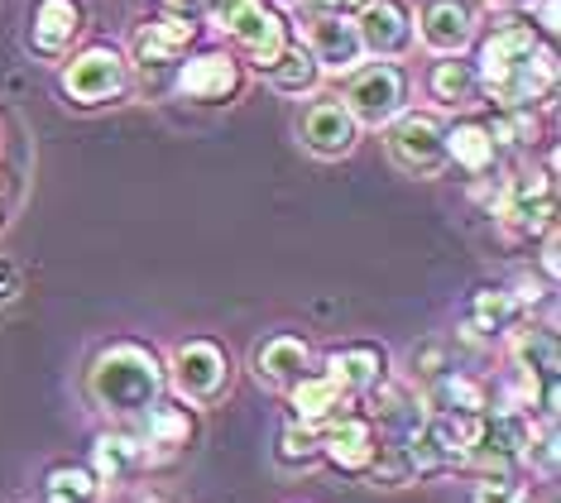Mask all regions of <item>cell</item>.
<instances>
[{"instance_id": "28", "label": "cell", "mask_w": 561, "mask_h": 503, "mask_svg": "<svg viewBox=\"0 0 561 503\" xmlns=\"http://www.w3.org/2000/svg\"><path fill=\"white\" fill-rule=\"evenodd\" d=\"M490 139H494V149H500V159L508 149H533L542 139V115L538 111H504V106H494L490 121Z\"/></svg>"}, {"instance_id": "10", "label": "cell", "mask_w": 561, "mask_h": 503, "mask_svg": "<svg viewBox=\"0 0 561 503\" xmlns=\"http://www.w3.org/2000/svg\"><path fill=\"white\" fill-rule=\"evenodd\" d=\"M202 24L197 15H178V10H159V15H149L145 24L135 30L130 38V68L139 72H163V68H178L193 48L202 44Z\"/></svg>"}, {"instance_id": "24", "label": "cell", "mask_w": 561, "mask_h": 503, "mask_svg": "<svg viewBox=\"0 0 561 503\" xmlns=\"http://www.w3.org/2000/svg\"><path fill=\"white\" fill-rule=\"evenodd\" d=\"M508 365L528 379H538L542 389L557 384V369H561V355H557V335L552 327H533V321H518L508 331Z\"/></svg>"}, {"instance_id": "31", "label": "cell", "mask_w": 561, "mask_h": 503, "mask_svg": "<svg viewBox=\"0 0 561 503\" xmlns=\"http://www.w3.org/2000/svg\"><path fill=\"white\" fill-rule=\"evenodd\" d=\"M470 503H533L528 489H518L514 480H480Z\"/></svg>"}, {"instance_id": "12", "label": "cell", "mask_w": 561, "mask_h": 503, "mask_svg": "<svg viewBox=\"0 0 561 503\" xmlns=\"http://www.w3.org/2000/svg\"><path fill=\"white\" fill-rule=\"evenodd\" d=\"M87 34V5L82 0H34L24 44L39 62H62Z\"/></svg>"}, {"instance_id": "9", "label": "cell", "mask_w": 561, "mask_h": 503, "mask_svg": "<svg viewBox=\"0 0 561 503\" xmlns=\"http://www.w3.org/2000/svg\"><path fill=\"white\" fill-rule=\"evenodd\" d=\"M173 87L197 106H231L245 92V62L231 48H193L173 68Z\"/></svg>"}, {"instance_id": "32", "label": "cell", "mask_w": 561, "mask_h": 503, "mask_svg": "<svg viewBox=\"0 0 561 503\" xmlns=\"http://www.w3.org/2000/svg\"><path fill=\"white\" fill-rule=\"evenodd\" d=\"M20 293H24V268L10 254H0V307H10Z\"/></svg>"}, {"instance_id": "18", "label": "cell", "mask_w": 561, "mask_h": 503, "mask_svg": "<svg viewBox=\"0 0 561 503\" xmlns=\"http://www.w3.org/2000/svg\"><path fill=\"white\" fill-rule=\"evenodd\" d=\"M375 450H379V432L360 408L346 412V418H336L331 427H322V460L341 475H369Z\"/></svg>"}, {"instance_id": "21", "label": "cell", "mask_w": 561, "mask_h": 503, "mask_svg": "<svg viewBox=\"0 0 561 503\" xmlns=\"http://www.w3.org/2000/svg\"><path fill=\"white\" fill-rule=\"evenodd\" d=\"M288 418H298V422H308V427H331L336 418H346V412H355V398L341 389L336 379H327L322 369H312V374H302L298 384L288 389Z\"/></svg>"}, {"instance_id": "16", "label": "cell", "mask_w": 561, "mask_h": 503, "mask_svg": "<svg viewBox=\"0 0 561 503\" xmlns=\"http://www.w3.org/2000/svg\"><path fill=\"white\" fill-rule=\"evenodd\" d=\"M302 48L312 54V62L322 68V77H346L365 62V48H360V34H355V20L346 15H308L302 24Z\"/></svg>"}, {"instance_id": "38", "label": "cell", "mask_w": 561, "mask_h": 503, "mask_svg": "<svg viewBox=\"0 0 561 503\" xmlns=\"http://www.w3.org/2000/svg\"><path fill=\"white\" fill-rule=\"evenodd\" d=\"M274 10H293V5H302V0H270Z\"/></svg>"}, {"instance_id": "33", "label": "cell", "mask_w": 561, "mask_h": 503, "mask_svg": "<svg viewBox=\"0 0 561 503\" xmlns=\"http://www.w3.org/2000/svg\"><path fill=\"white\" fill-rule=\"evenodd\" d=\"M365 5H369V0H302V10H308V15H346V20H355Z\"/></svg>"}, {"instance_id": "6", "label": "cell", "mask_w": 561, "mask_h": 503, "mask_svg": "<svg viewBox=\"0 0 561 503\" xmlns=\"http://www.w3.org/2000/svg\"><path fill=\"white\" fill-rule=\"evenodd\" d=\"M163 374H169V389L193 408H216L226 393H231V351L221 341H207V335H187V341L173 345V355L163 359Z\"/></svg>"}, {"instance_id": "27", "label": "cell", "mask_w": 561, "mask_h": 503, "mask_svg": "<svg viewBox=\"0 0 561 503\" xmlns=\"http://www.w3.org/2000/svg\"><path fill=\"white\" fill-rule=\"evenodd\" d=\"M274 460H278V470H312L317 460H322V432L308 427V422H298V418H288L284 427H278V446H274Z\"/></svg>"}, {"instance_id": "22", "label": "cell", "mask_w": 561, "mask_h": 503, "mask_svg": "<svg viewBox=\"0 0 561 503\" xmlns=\"http://www.w3.org/2000/svg\"><path fill=\"white\" fill-rule=\"evenodd\" d=\"M446 163H456L470 178L500 173V149H494L490 125H484L480 115H456V121H446Z\"/></svg>"}, {"instance_id": "3", "label": "cell", "mask_w": 561, "mask_h": 503, "mask_svg": "<svg viewBox=\"0 0 561 503\" xmlns=\"http://www.w3.org/2000/svg\"><path fill=\"white\" fill-rule=\"evenodd\" d=\"M130 87H135V68L125 58V48L116 44H82L58 62V92L78 111L116 106V101L130 96Z\"/></svg>"}, {"instance_id": "30", "label": "cell", "mask_w": 561, "mask_h": 503, "mask_svg": "<svg viewBox=\"0 0 561 503\" xmlns=\"http://www.w3.org/2000/svg\"><path fill=\"white\" fill-rule=\"evenodd\" d=\"M446 369H456L451 365V351H446V341H423V345H413V384L423 389V384L432 379H442Z\"/></svg>"}, {"instance_id": "2", "label": "cell", "mask_w": 561, "mask_h": 503, "mask_svg": "<svg viewBox=\"0 0 561 503\" xmlns=\"http://www.w3.org/2000/svg\"><path fill=\"white\" fill-rule=\"evenodd\" d=\"M211 30H221L231 38V54L240 62H250L254 72H270L278 54L293 44V30L284 20V10H274L270 0H207L202 5Z\"/></svg>"}, {"instance_id": "13", "label": "cell", "mask_w": 561, "mask_h": 503, "mask_svg": "<svg viewBox=\"0 0 561 503\" xmlns=\"http://www.w3.org/2000/svg\"><path fill=\"white\" fill-rule=\"evenodd\" d=\"M417 44L427 48L432 58H461L480 34V20L466 0H427L423 10L413 15Z\"/></svg>"}, {"instance_id": "34", "label": "cell", "mask_w": 561, "mask_h": 503, "mask_svg": "<svg viewBox=\"0 0 561 503\" xmlns=\"http://www.w3.org/2000/svg\"><path fill=\"white\" fill-rule=\"evenodd\" d=\"M542 274L547 283H557V226L542 236Z\"/></svg>"}, {"instance_id": "5", "label": "cell", "mask_w": 561, "mask_h": 503, "mask_svg": "<svg viewBox=\"0 0 561 503\" xmlns=\"http://www.w3.org/2000/svg\"><path fill=\"white\" fill-rule=\"evenodd\" d=\"M413 101V77H408L403 62L389 58H369L355 72H346V87H341V106L355 115L360 130H385L393 115L408 111Z\"/></svg>"}, {"instance_id": "35", "label": "cell", "mask_w": 561, "mask_h": 503, "mask_svg": "<svg viewBox=\"0 0 561 503\" xmlns=\"http://www.w3.org/2000/svg\"><path fill=\"white\" fill-rule=\"evenodd\" d=\"M163 10H178V15H202V5H207V0H159Z\"/></svg>"}, {"instance_id": "25", "label": "cell", "mask_w": 561, "mask_h": 503, "mask_svg": "<svg viewBox=\"0 0 561 503\" xmlns=\"http://www.w3.org/2000/svg\"><path fill=\"white\" fill-rule=\"evenodd\" d=\"M149 460H145V442H139V432H101L92 442V470L101 484H121L139 475Z\"/></svg>"}, {"instance_id": "7", "label": "cell", "mask_w": 561, "mask_h": 503, "mask_svg": "<svg viewBox=\"0 0 561 503\" xmlns=\"http://www.w3.org/2000/svg\"><path fill=\"white\" fill-rule=\"evenodd\" d=\"M542 44H552V38H542V30L533 24L528 10H494L484 34H476V58H470V68L480 77V96L494 92V87L528 54H538Z\"/></svg>"}, {"instance_id": "39", "label": "cell", "mask_w": 561, "mask_h": 503, "mask_svg": "<svg viewBox=\"0 0 561 503\" xmlns=\"http://www.w3.org/2000/svg\"><path fill=\"white\" fill-rule=\"evenodd\" d=\"M0 226H5V197H0Z\"/></svg>"}, {"instance_id": "17", "label": "cell", "mask_w": 561, "mask_h": 503, "mask_svg": "<svg viewBox=\"0 0 561 503\" xmlns=\"http://www.w3.org/2000/svg\"><path fill=\"white\" fill-rule=\"evenodd\" d=\"M322 374L336 379L351 398H365L369 389H379L393 369H389V351L379 341H346V345H331L322 355Z\"/></svg>"}, {"instance_id": "15", "label": "cell", "mask_w": 561, "mask_h": 503, "mask_svg": "<svg viewBox=\"0 0 561 503\" xmlns=\"http://www.w3.org/2000/svg\"><path fill=\"white\" fill-rule=\"evenodd\" d=\"M145 432H139V442H145V460L149 466H163V460L183 456V450H193L202 422H197V408L183 403V398H159L154 408L145 412Z\"/></svg>"}, {"instance_id": "4", "label": "cell", "mask_w": 561, "mask_h": 503, "mask_svg": "<svg viewBox=\"0 0 561 503\" xmlns=\"http://www.w3.org/2000/svg\"><path fill=\"white\" fill-rule=\"evenodd\" d=\"M557 159H547V168H518L500 183L494 197V221L504 236L514 240H542L557 226Z\"/></svg>"}, {"instance_id": "26", "label": "cell", "mask_w": 561, "mask_h": 503, "mask_svg": "<svg viewBox=\"0 0 561 503\" xmlns=\"http://www.w3.org/2000/svg\"><path fill=\"white\" fill-rule=\"evenodd\" d=\"M264 77H270V87L284 96H317V87H322V68H317L312 54L298 44V38L278 54V62Z\"/></svg>"}, {"instance_id": "29", "label": "cell", "mask_w": 561, "mask_h": 503, "mask_svg": "<svg viewBox=\"0 0 561 503\" xmlns=\"http://www.w3.org/2000/svg\"><path fill=\"white\" fill-rule=\"evenodd\" d=\"M101 480L87 466H48L39 503H96Z\"/></svg>"}, {"instance_id": "23", "label": "cell", "mask_w": 561, "mask_h": 503, "mask_svg": "<svg viewBox=\"0 0 561 503\" xmlns=\"http://www.w3.org/2000/svg\"><path fill=\"white\" fill-rule=\"evenodd\" d=\"M423 92L432 101V111H470L480 101V77L470 68V58H437L423 72Z\"/></svg>"}, {"instance_id": "37", "label": "cell", "mask_w": 561, "mask_h": 503, "mask_svg": "<svg viewBox=\"0 0 561 503\" xmlns=\"http://www.w3.org/2000/svg\"><path fill=\"white\" fill-rule=\"evenodd\" d=\"M135 503H169V499H163V494H159V489H145V494H139Z\"/></svg>"}, {"instance_id": "14", "label": "cell", "mask_w": 561, "mask_h": 503, "mask_svg": "<svg viewBox=\"0 0 561 503\" xmlns=\"http://www.w3.org/2000/svg\"><path fill=\"white\" fill-rule=\"evenodd\" d=\"M355 34H360L365 58H389V62H399L408 48L417 44L413 5H408V0H369L360 15H355Z\"/></svg>"}, {"instance_id": "19", "label": "cell", "mask_w": 561, "mask_h": 503, "mask_svg": "<svg viewBox=\"0 0 561 503\" xmlns=\"http://www.w3.org/2000/svg\"><path fill=\"white\" fill-rule=\"evenodd\" d=\"M250 369H254V379H260L264 389L288 393L302 374H312V345L302 341L298 331H274V335H264V341L254 345Z\"/></svg>"}, {"instance_id": "11", "label": "cell", "mask_w": 561, "mask_h": 503, "mask_svg": "<svg viewBox=\"0 0 561 503\" xmlns=\"http://www.w3.org/2000/svg\"><path fill=\"white\" fill-rule=\"evenodd\" d=\"M298 139L312 159H351L355 145H360V125L355 115L341 106V96H308V106L298 111Z\"/></svg>"}, {"instance_id": "1", "label": "cell", "mask_w": 561, "mask_h": 503, "mask_svg": "<svg viewBox=\"0 0 561 503\" xmlns=\"http://www.w3.org/2000/svg\"><path fill=\"white\" fill-rule=\"evenodd\" d=\"M163 389H169L163 355L135 335L106 341L87 365V398L111 418H145L163 398Z\"/></svg>"}, {"instance_id": "36", "label": "cell", "mask_w": 561, "mask_h": 503, "mask_svg": "<svg viewBox=\"0 0 561 503\" xmlns=\"http://www.w3.org/2000/svg\"><path fill=\"white\" fill-rule=\"evenodd\" d=\"M490 5L494 10H528V15H533V5H538V0H490Z\"/></svg>"}, {"instance_id": "20", "label": "cell", "mask_w": 561, "mask_h": 503, "mask_svg": "<svg viewBox=\"0 0 561 503\" xmlns=\"http://www.w3.org/2000/svg\"><path fill=\"white\" fill-rule=\"evenodd\" d=\"M528 317L514 298V288H494V283H484L466 298V321H461V341L466 345H494L504 341L508 331L518 327V321Z\"/></svg>"}, {"instance_id": "8", "label": "cell", "mask_w": 561, "mask_h": 503, "mask_svg": "<svg viewBox=\"0 0 561 503\" xmlns=\"http://www.w3.org/2000/svg\"><path fill=\"white\" fill-rule=\"evenodd\" d=\"M385 153L408 178H442L446 173V115L432 106H408L385 125Z\"/></svg>"}]
</instances>
